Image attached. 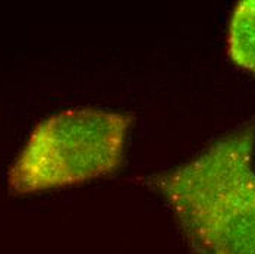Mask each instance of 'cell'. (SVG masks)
<instances>
[{"label":"cell","mask_w":255,"mask_h":254,"mask_svg":"<svg viewBox=\"0 0 255 254\" xmlns=\"http://www.w3.org/2000/svg\"><path fill=\"white\" fill-rule=\"evenodd\" d=\"M226 50L236 66L255 76V0H242L235 6Z\"/></svg>","instance_id":"obj_3"},{"label":"cell","mask_w":255,"mask_h":254,"mask_svg":"<svg viewBox=\"0 0 255 254\" xmlns=\"http://www.w3.org/2000/svg\"><path fill=\"white\" fill-rule=\"evenodd\" d=\"M128 113L100 109H68L32 129L7 174L16 194L62 188L104 177L122 163Z\"/></svg>","instance_id":"obj_2"},{"label":"cell","mask_w":255,"mask_h":254,"mask_svg":"<svg viewBox=\"0 0 255 254\" xmlns=\"http://www.w3.org/2000/svg\"><path fill=\"white\" fill-rule=\"evenodd\" d=\"M254 153L247 124L151 179L195 254H255Z\"/></svg>","instance_id":"obj_1"}]
</instances>
